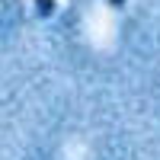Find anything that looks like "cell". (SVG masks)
I'll return each mask as SVG.
<instances>
[{
    "mask_svg": "<svg viewBox=\"0 0 160 160\" xmlns=\"http://www.w3.org/2000/svg\"><path fill=\"white\" fill-rule=\"evenodd\" d=\"M35 7H38L42 16H51V13H55V0H35Z\"/></svg>",
    "mask_w": 160,
    "mask_h": 160,
    "instance_id": "obj_1",
    "label": "cell"
},
{
    "mask_svg": "<svg viewBox=\"0 0 160 160\" xmlns=\"http://www.w3.org/2000/svg\"><path fill=\"white\" fill-rule=\"evenodd\" d=\"M109 7H115V10H122V7H125V0H109Z\"/></svg>",
    "mask_w": 160,
    "mask_h": 160,
    "instance_id": "obj_2",
    "label": "cell"
}]
</instances>
